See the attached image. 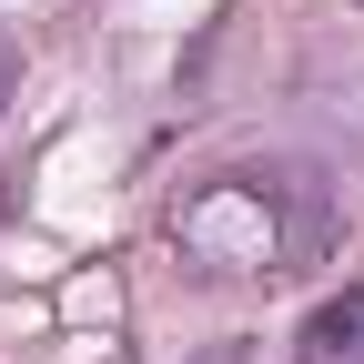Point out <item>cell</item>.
<instances>
[{"mask_svg":"<svg viewBox=\"0 0 364 364\" xmlns=\"http://www.w3.org/2000/svg\"><path fill=\"white\" fill-rule=\"evenodd\" d=\"M334 243V193L314 162H233L172 213V253L203 284H273V273L324 263Z\"/></svg>","mask_w":364,"mask_h":364,"instance_id":"cell-1","label":"cell"},{"mask_svg":"<svg viewBox=\"0 0 364 364\" xmlns=\"http://www.w3.org/2000/svg\"><path fill=\"white\" fill-rule=\"evenodd\" d=\"M294 364H364V284H344V294H324L304 314Z\"/></svg>","mask_w":364,"mask_h":364,"instance_id":"cell-2","label":"cell"},{"mask_svg":"<svg viewBox=\"0 0 364 364\" xmlns=\"http://www.w3.org/2000/svg\"><path fill=\"white\" fill-rule=\"evenodd\" d=\"M11 102H21V41L0 31V112H11Z\"/></svg>","mask_w":364,"mask_h":364,"instance_id":"cell-3","label":"cell"}]
</instances>
